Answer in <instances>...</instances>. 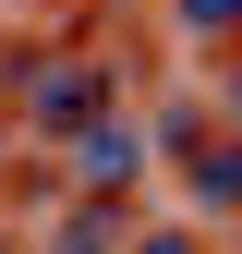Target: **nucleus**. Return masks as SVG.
I'll return each mask as SVG.
<instances>
[{"label": "nucleus", "mask_w": 242, "mask_h": 254, "mask_svg": "<svg viewBox=\"0 0 242 254\" xmlns=\"http://www.w3.org/2000/svg\"><path fill=\"white\" fill-rule=\"evenodd\" d=\"M109 109V73L97 61H24V85H12V121L24 133H73V121H97Z\"/></svg>", "instance_id": "1"}, {"label": "nucleus", "mask_w": 242, "mask_h": 254, "mask_svg": "<svg viewBox=\"0 0 242 254\" xmlns=\"http://www.w3.org/2000/svg\"><path fill=\"white\" fill-rule=\"evenodd\" d=\"M0 242H12V230H0Z\"/></svg>", "instance_id": "6"}, {"label": "nucleus", "mask_w": 242, "mask_h": 254, "mask_svg": "<svg viewBox=\"0 0 242 254\" xmlns=\"http://www.w3.org/2000/svg\"><path fill=\"white\" fill-rule=\"evenodd\" d=\"M73 182H85V194H133V182H145V157H158V145H145L133 133V121H121V109H97V121H73Z\"/></svg>", "instance_id": "3"}, {"label": "nucleus", "mask_w": 242, "mask_h": 254, "mask_svg": "<svg viewBox=\"0 0 242 254\" xmlns=\"http://www.w3.org/2000/svg\"><path fill=\"white\" fill-rule=\"evenodd\" d=\"M170 24L194 49H242V0H170Z\"/></svg>", "instance_id": "5"}, {"label": "nucleus", "mask_w": 242, "mask_h": 254, "mask_svg": "<svg viewBox=\"0 0 242 254\" xmlns=\"http://www.w3.org/2000/svg\"><path fill=\"white\" fill-rule=\"evenodd\" d=\"M37 242H73V254H97V242H133V194H73V206H60V230H37Z\"/></svg>", "instance_id": "4"}, {"label": "nucleus", "mask_w": 242, "mask_h": 254, "mask_svg": "<svg viewBox=\"0 0 242 254\" xmlns=\"http://www.w3.org/2000/svg\"><path fill=\"white\" fill-rule=\"evenodd\" d=\"M170 157H182V194L242 218V133H206V121H170Z\"/></svg>", "instance_id": "2"}]
</instances>
